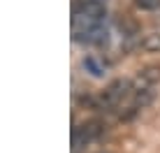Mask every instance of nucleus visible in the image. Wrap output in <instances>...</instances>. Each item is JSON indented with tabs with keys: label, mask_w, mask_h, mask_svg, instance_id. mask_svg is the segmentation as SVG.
<instances>
[{
	"label": "nucleus",
	"mask_w": 160,
	"mask_h": 153,
	"mask_svg": "<svg viewBox=\"0 0 160 153\" xmlns=\"http://www.w3.org/2000/svg\"><path fill=\"white\" fill-rule=\"evenodd\" d=\"M132 91H135V86H132L130 81H121V79H118V81H114V84L104 91L102 100H104V105L116 107V105H121V102L125 100V97L132 95Z\"/></svg>",
	"instance_id": "f257e3e1"
},
{
	"label": "nucleus",
	"mask_w": 160,
	"mask_h": 153,
	"mask_svg": "<svg viewBox=\"0 0 160 153\" xmlns=\"http://www.w3.org/2000/svg\"><path fill=\"white\" fill-rule=\"evenodd\" d=\"M100 132H102V128L98 123H84V125H79V128H74V132H72V146H74V151L81 149V146H86L88 141H93Z\"/></svg>",
	"instance_id": "f03ea898"
},
{
	"label": "nucleus",
	"mask_w": 160,
	"mask_h": 153,
	"mask_svg": "<svg viewBox=\"0 0 160 153\" xmlns=\"http://www.w3.org/2000/svg\"><path fill=\"white\" fill-rule=\"evenodd\" d=\"M158 81H160V67L153 65V67H146V70H142V72L137 74L135 88H148V91H153Z\"/></svg>",
	"instance_id": "7ed1b4c3"
},
{
	"label": "nucleus",
	"mask_w": 160,
	"mask_h": 153,
	"mask_svg": "<svg viewBox=\"0 0 160 153\" xmlns=\"http://www.w3.org/2000/svg\"><path fill=\"white\" fill-rule=\"evenodd\" d=\"M81 65H84V70L91 72L93 76H104V72H107V63H104L102 58H98V56H86Z\"/></svg>",
	"instance_id": "20e7f679"
},
{
	"label": "nucleus",
	"mask_w": 160,
	"mask_h": 153,
	"mask_svg": "<svg viewBox=\"0 0 160 153\" xmlns=\"http://www.w3.org/2000/svg\"><path fill=\"white\" fill-rule=\"evenodd\" d=\"M142 49L151 53H160V32H151L142 40Z\"/></svg>",
	"instance_id": "39448f33"
},
{
	"label": "nucleus",
	"mask_w": 160,
	"mask_h": 153,
	"mask_svg": "<svg viewBox=\"0 0 160 153\" xmlns=\"http://www.w3.org/2000/svg\"><path fill=\"white\" fill-rule=\"evenodd\" d=\"M135 5H137L139 9L151 12V9H158V7H160V0H135Z\"/></svg>",
	"instance_id": "423d86ee"
}]
</instances>
